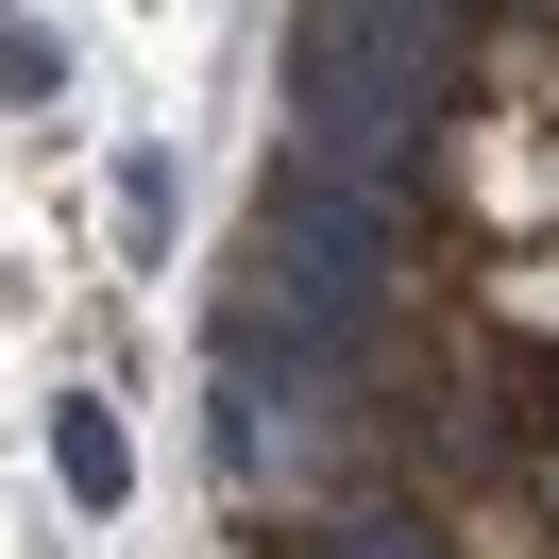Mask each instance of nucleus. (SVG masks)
I'll return each mask as SVG.
<instances>
[{"label": "nucleus", "instance_id": "obj_2", "mask_svg": "<svg viewBox=\"0 0 559 559\" xmlns=\"http://www.w3.org/2000/svg\"><path fill=\"white\" fill-rule=\"evenodd\" d=\"M51 475H69V509H119V491H136V441H119L103 407H51Z\"/></svg>", "mask_w": 559, "mask_h": 559}, {"label": "nucleus", "instance_id": "obj_3", "mask_svg": "<svg viewBox=\"0 0 559 559\" xmlns=\"http://www.w3.org/2000/svg\"><path fill=\"white\" fill-rule=\"evenodd\" d=\"M288 559H457L424 509H356V525H322V543H288Z\"/></svg>", "mask_w": 559, "mask_h": 559}, {"label": "nucleus", "instance_id": "obj_1", "mask_svg": "<svg viewBox=\"0 0 559 559\" xmlns=\"http://www.w3.org/2000/svg\"><path fill=\"white\" fill-rule=\"evenodd\" d=\"M424 119V0H288V136L306 170H407Z\"/></svg>", "mask_w": 559, "mask_h": 559}, {"label": "nucleus", "instance_id": "obj_4", "mask_svg": "<svg viewBox=\"0 0 559 559\" xmlns=\"http://www.w3.org/2000/svg\"><path fill=\"white\" fill-rule=\"evenodd\" d=\"M119 238H136V254L170 238V153H119Z\"/></svg>", "mask_w": 559, "mask_h": 559}]
</instances>
